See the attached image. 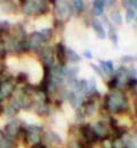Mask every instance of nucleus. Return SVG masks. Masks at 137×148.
Returning <instances> with one entry per match:
<instances>
[{
  "instance_id": "423d86ee",
  "label": "nucleus",
  "mask_w": 137,
  "mask_h": 148,
  "mask_svg": "<svg viewBox=\"0 0 137 148\" xmlns=\"http://www.w3.org/2000/svg\"><path fill=\"white\" fill-rule=\"evenodd\" d=\"M38 53L40 54L41 60L43 66H47L49 69H52L55 65V58H54V51L52 50V48L43 46L42 48H40L38 50Z\"/></svg>"
},
{
  "instance_id": "f257e3e1",
  "label": "nucleus",
  "mask_w": 137,
  "mask_h": 148,
  "mask_svg": "<svg viewBox=\"0 0 137 148\" xmlns=\"http://www.w3.org/2000/svg\"><path fill=\"white\" fill-rule=\"evenodd\" d=\"M128 107L129 104L127 97L119 89H114L113 92L109 93L104 97V108L109 113H123L128 110Z\"/></svg>"
},
{
  "instance_id": "ddd939ff",
  "label": "nucleus",
  "mask_w": 137,
  "mask_h": 148,
  "mask_svg": "<svg viewBox=\"0 0 137 148\" xmlns=\"http://www.w3.org/2000/svg\"><path fill=\"white\" fill-rule=\"evenodd\" d=\"M65 46L63 43H57L56 45V49H55V53H56V57L59 59V64L62 66H65L66 65V55H65Z\"/></svg>"
},
{
  "instance_id": "9b49d317",
  "label": "nucleus",
  "mask_w": 137,
  "mask_h": 148,
  "mask_svg": "<svg viewBox=\"0 0 137 148\" xmlns=\"http://www.w3.org/2000/svg\"><path fill=\"white\" fill-rule=\"evenodd\" d=\"M66 98L69 99L70 104H71L73 107H79V106H81V104L85 101V96L78 95V93L74 92L73 90H72V91H67Z\"/></svg>"
},
{
  "instance_id": "c85d7f7f",
  "label": "nucleus",
  "mask_w": 137,
  "mask_h": 148,
  "mask_svg": "<svg viewBox=\"0 0 137 148\" xmlns=\"http://www.w3.org/2000/svg\"><path fill=\"white\" fill-rule=\"evenodd\" d=\"M136 17V10L131 9V8H127V14H126V19L128 23H130L133 19H135Z\"/></svg>"
},
{
  "instance_id": "5701e85b",
  "label": "nucleus",
  "mask_w": 137,
  "mask_h": 148,
  "mask_svg": "<svg viewBox=\"0 0 137 148\" xmlns=\"http://www.w3.org/2000/svg\"><path fill=\"white\" fill-rule=\"evenodd\" d=\"M3 112H5V114H6L7 117H14L19 113V110L16 107H14L12 104H9V105L6 106V108L3 110Z\"/></svg>"
},
{
  "instance_id": "1a4fd4ad",
  "label": "nucleus",
  "mask_w": 137,
  "mask_h": 148,
  "mask_svg": "<svg viewBox=\"0 0 137 148\" xmlns=\"http://www.w3.org/2000/svg\"><path fill=\"white\" fill-rule=\"evenodd\" d=\"M93 130H94V133H95L97 140L104 138V137H107V136L110 134V131H109L107 125H106L105 122H103V121L96 122V123L93 125Z\"/></svg>"
},
{
  "instance_id": "4468645a",
  "label": "nucleus",
  "mask_w": 137,
  "mask_h": 148,
  "mask_svg": "<svg viewBox=\"0 0 137 148\" xmlns=\"http://www.w3.org/2000/svg\"><path fill=\"white\" fill-rule=\"evenodd\" d=\"M92 25H93V27H94V30H95L97 37L99 38V39H105L106 32H105V30H104V27H103L101 21L97 18H94L92 21Z\"/></svg>"
},
{
  "instance_id": "4c0bfd02",
  "label": "nucleus",
  "mask_w": 137,
  "mask_h": 148,
  "mask_svg": "<svg viewBox=\"0 0 137 148\" xmlns=\"http://www.w3.org/2000/svg\"><path fill=\"white\" fill-rule=\"evenodd\" d=\"M3 71H5V66H3V64H2L1 60H0V74L3 73Z\"/></svg>"
},
{
  "instance_id": "473e14b6",
  "label": "nucleus",
  "mask_w": 137,
  "mask_h": 148,
  "mask_svg": "<svg viewBox=\"0 0 137 148\" xmlns=\"http://www.w3.org/2000/svg\"><path fill=\"white\" fill-rule=\"evenodd\" d=\"M7 46H6V43L0 39V57H3V56H6L7 54Z\"/></svg>"
},
{
  "instance_id": "f3484780",
  "label": "nucleus",
  "mask_w": 137,
  "mask_h": 148,
  "mask_svg": "<svg viewBox=\"0 0 137 148\" xmlns=\"http://www.w3.org/2000/svg\"><path fill=\"white\" fill-rule=\"evenodd\" d=\"M12 37L14 38L15 40H17V41H21V40H23V39L26 38V33H25V30H24L23 25L16 24L14 26V34Z\"/></svg>"
},
{
  "instance_id": "aec40b11",
  "label": "nucleus",
  "mask_w": 137,
  "mask_h": 148,
  "mask_svg": "<svg viewBox=\"0 0 137 148\" xmlns=\"http://www.w3.org/2000/svg\"><path fill=\"white\" fill-rule=\"evenodd\" d=\"M93 13L96 16H102L104 13V3L103 0H94L93 1Z\"/></svg>"
},
{
  "instance_id": "58836bf2",
  "label": "nucleus",
  "mask_w": 137,
  "mask_h": 148,
  "mask_svg": "<svg viewBox=\"0 0 137 148\" xmlns=\"http://www.w3.org/2000/svg\"><path fill=\"white\" fill-rule=\"evenodd\" d=\"M2 112H3V108H2V106H1V105H0V114H1V113H2Z\"/></svg>"
},
{
  "instance_id": "a878e982",
  "label": "nucleus",
  "mask_w": 137,
  "mask_h": 148,
  "mask_svg": "<svg viewBox=\"0 0 137 148\" xmlns=\"http://www.w3.org/2000/svg\"><path fill=\"white\" fill-rule=\"evenodd\" d=\"M40 34H41V37H42L45 42H48L53 38V30L52 29H43V30H41Z\"/></svg>"
},
{
  "instance_id": "e433bc0d",
  "label": "nucleus",
  "mask_w": 137,
  "mask_h": 148,
  "mask_svg": "<svg viewBox=\"0 0 137 148\" xmlns=\"http://www.w3.org/2000/svg\"><path fill=\"white\" fill-rule=\"evenodd\" d=\"M114 1L116 0H103V3H104V6H111L112 3H114Z\"/></svg>"
},
{
  "instance_id": "2eb2a0df",
  "label": "nucleus",
  "mask_w": 137,
  "mask_h": 148,
  "mask_svg": "<svg viewBox=\"0 0 137 148\" xmlns=\"http://www.w3.org/2000/svg\"><path fill=\"white\" fill-rule=\"evenodd\" d=\"M0 148H15L14 139L8 138L2 130H0Z\"/></svg>"
},
{
  "instance_id": "2f4dec72",
  "label": "nucleus",
  "mask_w": 137,
  "mask_h": 148,
  "mask_svg": "<svg viewBox=\"0 0 137 148\" xmlns=\"http://www.w3.org/2000/svg\"><path fill=\"white\" fill-rule=\"evenodd\" d=\"M107 86H109V88H110V89H112V90L118 89V80H117V77H116L114 75L111 77V80L109 81Z\"/></svg>"
},
{
  "instance_id": "c756f323",
  "label": "nucleus",
  "mask_w": 137,
  "mask_h": 148,
  "mask_svg": "<svg viewBox=\"0 0 137 148\" xmlns=\"http://www.w3.org/2000/svg\"><path fill=\"white\" fill-rule=\"evenodd\" d=\"M113 148H126V144L120 137H114V139H113Z\"/></svg>"
},
{
  "instance_id": "f704fd0d",
  "label": "nucleus",
  "mask_w": 137,
  "mask_h": 148,
  "mask_svg": "<svg viewBox=\"0 0 137 148\" xmlns=\"http://www.w3.org/2000/svg\"><path fill=\"white\" fill-rule=\"evenodd\" d=\"M90 66H92V69H93V70H94V71H95V72H96L99 76H101V77H104V74H103V72L101 71V69H99L98 66H96V64H90Z\"/></svg>"
},
{
  "instance_id": "393cba45",
  "label": "nucleus",
  "mask_w": 137,
  "mask_h": 148,
  "mask_svg": "<svg viewBox=\"0 0 137 148\" xmlns=\"http://www.w3.org/2000/svg\"><path fill=\"white\" fill-rule=\"evenodd\" d=\"M109 38H110V40L116 45L118 46V34H117V30L110 24L109 25Z\"/></svg>"
},
{
  "instance_id": "39448f33",
  "label": "nucleus",
  "mask_w": 137,
  "mask_h": 148,
  "mask_svg": "<svg viewBox=\"0 0 137 148\" xmlns=\"http://www.w3.org/2000/svg\"><path fill=\"white\" fill-rule=\"evenodd\" d=\"M79 131H80V134H81V139H80L81 141H83V143H86L88 145L97 141V138H96V136L94 133V130H93V127L90 124L81 125Z\"/></svg>"
},
{
  "instance_id": "bb28decb",
  "label": "nucleus",
  "mask_w": 137,
  "mask_h": 148,
  "mask_svg": "<svg viewBox=\"0 0 137 148\" xmlns=\"http://www.w3.org/2000/svg\"><path fill=\"white\" fill-rule=\"evenodd\" d=\"M111 19H112V22L114 23V24H117V25H121L122 24V17H121V14L116 10V12H112V14H111Z\"/></svg>"
},
{
  "instance_id": "9d476101",
  "label": "nucleus",
  "mask_w": 137,
  "mask_h": 148,
  "mask_svg": "<svg viewBox=\"0 0 137 148\" xmlns=\"http://www.w3.org/2000/svg\"><path fill=\"white\" fill-rule=\"evenodd\" d=\"M22 10L25 15H39L37 0H26L22 5Z\"/></svg>"
},
{
  "instance_id": "7ed1b4c3",
  "label": "nucleus",
  "mask_w": 137,
  "mask_h": 148,
  "mask_svg": "<svg viewBox=\"0 0 137 148\" xmlns=\"http://www.w3.org/2000/svg\"><path fill=\"white\" fill-rule=\"evenodd\" d=\"M56 6V14L59 16V21L64 22L65 19L70 18L72 13H73V6L67 1V0H59V3Z\"/></svg>"
},
{
  "instance_id": "72a5a7b5",
  "label": "nucleus",
  "mask_w": 137,
  "mask_h": 148,
  "mask_svg": "<svg viewBox=\"0 0 137 148\" xmlns=\"http://www.w3.org/2000/svg\"><path fill=\"white\" fill-rule=\"evenodd\" d=\"M121 60H122V63H133V62L135 60V57H134V56L126 55L121 57Z\"/></svg>"
},
{
  "instance_id": "7c9ffc66",
  "label": "nucleus",
  "mask_w": 137,
  "mask_h": 148,
  "mask_svg": "<svg viewBox=\"0 0 137 148\" xmlns=\"http://www.w3.org/2000/svg\"><path fill=\"white\" fill-rule=\"evenodd\" d=\"M72 3H73V7L78 10V12H82L83 10V1L82 0H72Z\"/></svg>"
},
{
  "instance_id": "ea45409f",
  "label": "nucleus",
  "mask_w": 137,
  "mask_h": 148,
  "mask_svg": "<svg viewBox=\"0 0 137 148\" xmlns=\"http://www.w3.org/2000/svg\"><path fill=\"white\" fill-rule=\"evenodd\" d=\"M0 58H1V57H0Z\"/></svg>"
},
{
  "instance_id": "f8f14e48",
  "label": "nucleus",
  "mask_w": 137,
  "mask_h": 148,
  "mask_svg": "<svg viewBox=\"0 0 137 148\" xmlns=\"http://www.w3.org/2000/svg\"><path fill=\"white\" fill-rule=\"evenodd\" d=\"M45 143L46 144H50V145H53V144H61L62 139H61V137L57 133H55L53 131H48V132L42 134V144H45Z\"/></svg>"
},
{
  "instance_id": "f03ea898",
  "label": "nucleus",
  "mask_w": 137,
  "mask_h": 148,
  "mask_svg": "<svg viewBox=\"0 0 137 148\" xmlns=\"http://www.w3.org/2000/svg\"><path fill=\"white\" fill-rule=\"evenodd\" d=\"M24 139L26 141V144L30 146V147H36L40 144H42V134H43V131L42 128L39 125H28L26 129H24Z\"/></svg>"
},
{
  "instance_id": "b1692460",
  "label": "nucleus",
  "mask_w": 137,
  "mask_h": 148,
  "mask_svg": "<svg viewBox=\"0 0 137 148\" xmlns=\"http://www.w3.org/2000/svg\"><path fill=\"white\" fill-rule=\"evenodd\" d=\"M101 140V147L102 148H113V139L111 137H104Z\"/></svg>"
},
{
  "instance_id": "0eeeda50",
  "label": "nucleus",
  "mask_w": 137,
  "mask_h": 148,
  "mask_svg": "<svg viewBox=\"0 0 137 148\" xmlns=\"http://www.w3.org/2000/svg\"><path fill=\"white\" fill-rule=\"evenodd\" d=\"M21 129H22V125H21L20 121L13 120V121L8 122V123L5 125L3 133H5L8 138H10V139H15V138L21 133Z\"/></svg>"
},
{
  "instance_id": "6ab92c4d",
  "label": "nucleus",
  "mask_w": 137,
  "mask_h": 148,
  "mask_svg": "<svg viewBox=\"0 0 137 148\" xmlns=\"http://www.w3.org/2000/svg\"><path fill=\"white\" fill-rule=\"evenodd\" d=\"M65 55H66V60L70 63H79L80 62V56L71 48H66L65 49Z\"/></svg>"
},
{
  "instance_id": "dca6fc26",
  "label": "nucleus",
  "mask_w": 137,
  "mask_h": 148,
  "mask_svg": "<svg viewBox=\"0 0 137 148\" xmlns=\"http://www.w3.org/2000/svg\"><path fill=\"white\" fill-rule=\"evenodd\" d=\"M101 64V71L103 72V74H106V75H112L114 72V67H113V63L111 60H101L99 62Z\"/></svg>"
},
{
  "instance_id": "412c9836",
  "label": "nucleus",
  "mask_w": 137,
  "mask_h": 148,
  "mask_svg": "<svg viewBox=\"0 0 137 148\" xmlns=\"http://www.w3.org/2000/svg\"><path fill=\"white\" fill-rule=\"evenodd\" d=\"M88 95H89V97H98V95H99L97 90V87H96L95 79H92L88 82Z\"/></svg>"
},
{
  "instance_id": "cd10ccee",
  "label": "nucleus",
  "mask_w": 137,
  "mask_h": 148,
  "mask_svg": "<svg viewBox=\"0 0 137 148\" xmlns=\"http://www.w3.org/2000/svg\"><path fill=\"white\" fill-rule=\"evenodd\" d=\"M28 81V74L26 73H20L15 77V83L16 84H25Z\"/></svg>"
},
{
  "instance_id": "20e7f679",
  "label": "nucleus",
  "mask_w": 137,
  "mask_h": 148,
  "mask_svg": "<svg viewBox=\"0 0 137 148\" xmlns=\"http://www.w3.org/2000/svg\"><path fill=\"white\" fill-rule=\"evenodd\" d=\"M26 43H28L29 50H36V51H38L40 48L43 47V45L46 42L43 41V39L41 37L40 32H33V33H31L29 37L26 38Z\"/></svg>"
},
{
  "instance_id": "a211bd4d",
  "label": "nucleus",
  "mask_w": 137,
  "mask_h": 148,
  "mask_svg": "<svg viewBox=\"0 0 137 148\" xmlns=\"http://www.w3.org/2000/svg\"><path fill=\"white\" fill-rule=\"evenodd\" d=\"M34 104L36 113L39 115H48L49 114V104L48 103H32Z\"/></svg>"
},
{
  "instance_id": "4be33fe9",
  "label": "nucleus",
  "mask_w": 137,
  "mask_h": 148,
  "mask_svg": "<svg viewBox=\"0 0 137 148\" xmlns=\"http://www.w3.org/2000/svg\"><path fill=\"white\" fill-rule=\"evenodd\" d=\"M79 73V67L77 66H73V67H69L66 69L65 67V77L66 79H73L76 77Z\"/></svg>"
},
{
  "instance_id": "6e6552de",
  "label": "nucleus",
  "mask_w": 137,
  "mask_h": 148,
  "mask_svg": "<svg viewBox=\"0 0 137 148\" xmlns=\"http://www.w3.org/2000/svg\"><path fill=\"white\" fill-rule=\"evenodd\" d=\"M96 97H89L87 100H85L81 104V108L83 111L85 116H92L97 108V103H96Z\"/></svg>"
},
{
  "instance_id": "c9c22d12",
  "label": "nucleus",
  "mask_w": 137,
  "mask_h": 148,
  "mask_svg": "<svg viewBox=\"0 0 137 148\" xmlns=\"http://www.w3.org/2000/svg\"><path fill=\"white\" fill-rule=\"evenodd\" d=\"M83 55H85V57H87V58H92V57H93V54H92L90 49H86V50L83 51Z\"/></svg>"
}]
</instances>
